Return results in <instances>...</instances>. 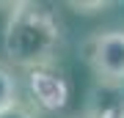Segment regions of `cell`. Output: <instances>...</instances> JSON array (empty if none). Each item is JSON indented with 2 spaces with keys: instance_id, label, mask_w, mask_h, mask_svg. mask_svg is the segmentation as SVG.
Returning <instances> with one entry per match:
<instances>
[{
  "instance_id": "6da1fadb",
  "label": "cell",
  "mask_w": 124,
  "mask_h": 118,
  "mask_svg": "<svg viewBox=\"0 0 124 118\" xmlns=\"http://www.w3.org/2000/svg\"><path fill=\"white\" fill-rule=\"evenodd\" d=\"M61 47V22L36 3H17L3 30V52L19 69H50Z\"/></svg>"
},
{
  "instance_id": "7a4b0ae2",
  "label": "cell",
  "mask_w": 124,
  "mask_h": 118,
  "mask_svg": "<svg viewBox=\"0 0 124 118\" xmlns=\"http://www.w3.org/2000/svg\"><path fill=\"white\" fill-rule=\"evenodd\" d=\"M88 63L99 83L124 85V30H102L88 41Z\"/></svg>"
},
{
  "instance_id": "3957f363",
  "label": "cell",
  "mask_w": 124,
  "mask_h": 118,
  "mask_svg": "<svg viewBox=\"0 0 124 118\" xmlns=\"http://www.w3.org/2000/svg\"><path fill=\"white\" fill-rule=\"evenodd\" d=\"M28 88H31L36 104L47 113L66 107L69 102V83L61 74H55L53 69H33L28 71Z\"/></svg>"
},
{
  "instance_id": "277c9868",
  "label": "cell",
  "mask_w": 124,
  "mask_h": 118,
  "mask_svg": "<svg viewBox=\"0 0 124 118\" xmlns=\"http://www.w3.org/2000/svg\"><path fill=\"white\" fill-rule=\"evenodd\" d=\"M88 118H124V85H110V83H99L97 91L91 93Z\"/></svg>"
},
{
  "instance_id": "5b68a950",
  "label": "cell",
  "mask_w": 124,
  "mask_h": 118,
  "mask_svg": "<svg viewBox=\"0 0 124 118\" xmlns=\"http://www.w3.org/2000/svg\"><path fill=\"white\" fill-rule=\"evenodd\" d=\"M19 102V85H17V77H14L11 66L0 61V113L3 110L14 107Z\"/></svg>"
},
{
  "instance_id": "8992f818",
  "label": "cell",
  "mask_w": 124,
  "mask_h": 118,
  "mask_svg": "<svg viewBox=\"0 0 124 118\" xmlns=\"http://www.w3.org/2000/svg\"><path fill=\"white\" fill-rule=\"evenodd\" d=\"M0 118H36L33 115V110L31 107H25V104H14V107H8V110H3V113H0Z\"/></svg>"
},
{
  "instance_id": "52a82bcc",
  "label": "cell",
  "mask_w": 124,
  "mask_h": 118,
  "mask_svg": "<svg viewBox=\"0 0 124 118\" xmlns=\"http://www.w3.org/2000/svg\"><path fill=\"white\" fill-rule=\"evenodd\" d=\"M69 6L77 8V14H94V11L108 8V3H102V0H97V3H69Z\"/></svg>"
},
{
  "instance_id": "ba28073f",
  "label": "cell",
  "mask_w": 124,
  "mask_h": 118,
  "mask_svg": "<svg viewBox=\"0 0 124 118\" xmlns=\"http://www.w3.org/2000/svg\"><path fill=\"white\" fill-rule=\"evenodd\" d=\"M77 118H88V115H77Z\"/></svg>"
}]
</instances>
